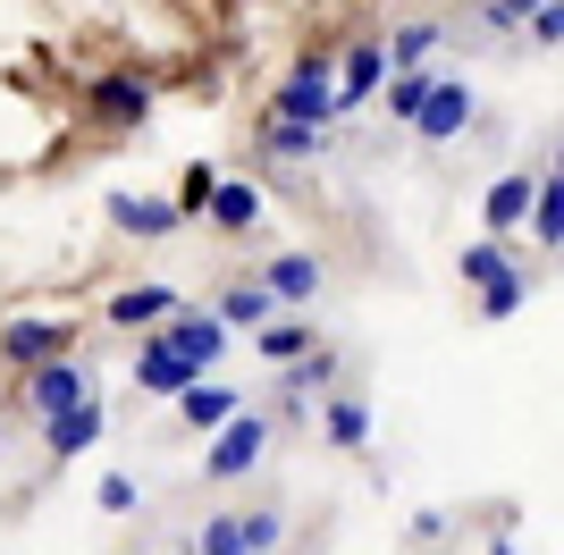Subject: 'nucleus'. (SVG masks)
I'll return each instance as SVG.
<instances>
[{
    "label": "nucleus",
    "mask_w": 564,
    "mask_h": 555,
    "mask_svg": "<svg viewBox=\"0 0 564 555\" xmlns=\"http://www.w3.org/2000/svg\"><path fill=\"white\" fill-rule=\"evenodd\" d=\"M270 118H295V127H321L329 135L346 118V92H337V59H295V68L270 85Z\"/></svg>",
    "instance_id": "obj_1"
},
{
    "label": "nucleus",
    "mask_w": 564,
    "mask_h": 555,
    "mask_svg": "<svg viewBox=\"0 0 564 555\" xmlns=\"http://www.w3.org/2000/svg\"><path fill=\"white\" fill-rule=\"evenodd\" d=\"M76 353V328L68 320H51V312H25V320H0V362L9 370H51V362H68Z\"/></svg>",
    "instance_id": "obj_2"
},
{
    "label": "nucleus",
    "mask_w": 564,
    "mask_h": 555,
    "mask_svg": "<svg viewBox=\"0 0 564 555\" xmlns=\"http://www.w3.org/2000/svg\"><path fill=\"white\" fill-rule=\"evenodd\" d=\"M270 438H279V421L245 404V413H236L228 429H219V438L203 446V480H245V471H253V463L270 455Z\"/></svg>",
    "instance_id": "obj_3"
},
{
    "label": "nucleus",
    "mask_w": 564,
    "mask_h": 555,
    "mask_svg": "<svg viewBox=\"0 0 564 555\" xmlns=\"http://www.w3.org/2000/svg\"><path fill=\"white\" fill-rule=\"evenodd\" d=\"M76 404H94V370H85V353H68V362H51V370L25 379V413L59 421V413H76Z\"/></svg>",
    "instance_id": "obj_4"
},
{
    "label": "nucleus",
    "mask_w": 564,
    "mask_h": 555,
    "mask_svg": "<svg viewBox=\"0 0 564 555\" xmlns=\"http://www.w3.org/2000/svg\"><path fill=\"white\" fill-rule=\"evenodd\" d=\"M177 312H186V295H177L169 278H135V286H118V295H110V328H152V337H161Z\"/></svg>",
    "instance_id": "obj_5"
},
{
    "label": "nucleus",
    "mask_w": 564,
    "mask_h": 555,
    "mask_svg": "<svg viewBox=\"0 0 564 555\" xmlns=\"http://www.w3.org/2000/svg\"><path fill=\"white\" fill-rule=\"evenodd\" d=\"M161 346H177L194 370H203V379H212V370H219V353H228V320H219L212 303H186V312H177V320L161 328Z\"/></svg>",
    "instance_id": "obj_6"
},
{
    "label": "nucleus",
    "mask_w": 564,
    "mask_h": 555,
    "mask_svg": "<svg viewBox=\"0 0 564 555\" xmlns=\"http://www.w3.org/2000/svg\"><path fill=\"white\" fill-rule=\"evenodd\" d=\"M388 43H379V34H362V43H346L337 51V92H346V110H362V101H379V92H388Z\"/></svg>",
    "instance_id": "obj_7"
},
{
    "label": "nucleus",
    "mask_w": 564,
    "mask_h": 555,
    "mask_svg": "<svg viewBox=\"0 0 564 555\" xmlns=\"http://www.w3.org/2000/svg\"><path fill=\"white\" fill-rule=\"evenodd\" d=\"M110 219L135 236V244H169L177 228H194L186 210H177V194H169V203H161V194H110Z\"/></svg>",
    "instance_id": "obj_8"
},
{
    "label": "nucleus",
    "mask_w": 564,
    "mask_h": 555,
    "mask_svg": "<svg viewBox=\"0 0 564 555\" xmlns=\"http://www.w3.org/2000/svg\"><path fill=\"white\" fill-rule=\"evenodd\" d=\"M471 118H480V92H471L464 85V76H438V92H430V110H422V127H413V135H422V143H455V135H464V127H471Z\"/></svg>",
    "instance_id": "obj_9"
},
{
    "label": "nucleus",
    "mask_w": 564,
    "mask_h": 555,
    "mask_svg": "<svg viewBox=\"0 0 564 555\" xmlns=\"http://www.w3.org/2000/svg\"><path fill=\"white\" fill-rule=\"evenodd\" d=\"M531 210H540V177H522V168H514V177H497L489 194H480V228L506 244L514 228H531Z\"/></svg>",
    "instance_id": "obj_10"
},
{
    "label": "nucleus",
    "mask_w": 564,
    "mask_h": 555,
    "mask_svg": "<svg viewBox=\"0 0 564 555\" xmlns=\"http://www.w3.org/2000/svg\"><path fill=\"white\" fill-rule=\"evenodd\" d=\"M253 278L279 295V312H304V303H321V278H329V270H321L312 253H270Z\"/></svg>",
    "instance_id": "obj_11"
},
{
    "label": "nucleus",
    "mask_w": 564,
    "mask_h": 555,
    "mask_svg": "<svg viewBox=\"0 0 564 555\" xmlns=\"http://www.w3.org/2000/svg\"><path fill=\"white\" fill-rule=\"evenodd\" d=\"M212 312L228 320V337H236V328H245V337H261V328L279 320V295H270L261 278H236V286H219V295H212Z\"/></svg>",
    "instance_id": "obj_12"
},
{
    "label": "nucleus",
    "mask_w": 564,
    "mask_h": 555,
    "mask_svg": "<svg viewBox=\"0 0 564 555\" xmlns=\"http://www.w3.org/2000/svg\"><path fill=\"white\" fill-rule=\"evenodd\" d=\"M101 429H110V404H76V413H59V421H43V446H51V463H76L85 446H101Z\"/></svg>",
    "instance_id": "obj_13"
},
{
    "label": "nucleus",
    "mask_w": 564,
    "mask_h": 555,
    "mask_svg": "<svg viewBox=\"0 0 564 555\" xmlns=\"http://www.w3.org/2000/svg\"><path fill=\"white\" fill-rule=\"evenodd\" d=\"M177 413H186V429H194V438H219V429H228V421L245 413V395H236L228 379H203V388H186V395H177Z\"/></svg>",
    "instance_id": "obj_14"
},
{
    "label": "nucleus",
    "mask_w": 564,
    "mask_h": 555,
    "mask_svg": "<svg viewBox=\"0 0 564 555\" xmlns=\"http://www.w3.org/2000/svg\"><path fill=\"white\" fill-rule=\"evenodd\" d=\"M135 388H143V395H186V388H203V370H194L177 346H161V337H152V346L135 353Z\"/></svg>",
    "instance_id": "obj_15"
},
{
    "label": "nucleus",
    "mask_w": 564,
    "mask_h": 555,
    "mask_svg": "<svg viewBox=\"0 0 564 555\" xmlns=\"http://www.w3.org/2000/svg\"><path fill=\"white\" fill-rule=\"evenodd\" d=\"M321 438H329L337 455H362V446H371V404H362V395H329V404H321Z\"/></svg>",
    "instance_id": "obj_16"
},
{
    "label": "nucleus",
    "mask_w": 564,
    "mask_h": 555,
    "mask_svg": "<svg viewBox=\"0 0 564 555\" xmlns=\"http://www.w3.org/2000/svg\"><path fill=\"white\" fill-rule=\"evenodd\" d=\"M438 76H447V68H404V76H388V92H379V110L397 118V127H422L430 92H438Z\"/></svg>",
    "instance_id": "obj_17"
},
{
    "label": "nucleus",
    "mask_w": 564,
    "mask_h": 555,
    "mask_svg": "<svg viewBox=\"0 0 564 555\" xmlns=\"http://www.w3.org/2000/svg\"><path fill=\"white\" fill-rule=\"evenodd\" d=\"M253 353H261L270 370H295V362H312V353H321V337H312L304 320H270V328L253 337Z\"/></svg>",
    "instance_id": "obj_18"
},
{
    "label": "nucleus",
    "mask_w": 564,
    "mask_h": 555,
    "mask_svg": "<svg viewBox=\"0 0 564 555\" xmlns=\"http://www.w3.org/2000/svg\"><path fill=\"white\" fill-rule=\"evenodd\" d=\"M94 110L135 127V118L152 110V76H94Z\"/></svg>",
    "instance_id": "obj_19"
},
{
    "label": "nucleus",
    "mask_w": 564,
    "mask_h": 555,
    "mask_svg": "<svg viewBox=\"0 0 564 555\" xmlns=\"http://www.w3.org/2000/svg\"><path fill=\"white\" fill-rule=\"evenodd\" d=\"M212 228L219 236H253L261 228V185L228 177V185H219V203H212Z\"/></svg>",
    "instance_id": "obj_20"
},
{
    "label": "nucleus",
    "mask_w": 564,
    "mask_h": 555,
    "mask_svg": "<svg viewBox=\"0 0 564 555\" xmlns=\"http://www.w3.org/2000/svg\"><path fill=\"white\" fill-rule=\"evenodd\" d=\"M261 152L270 161H312V152H329L321 127H295V118H261Z\"/></svg>",
    "instance_id": "obj_21"
},
{
    "label": "nucleus",
    "mask_w": 564,
    "mask_h": 555,
    "mask_svg": "<svg viewBox=\"0 0 564 555\" xmlns=\"http://www.w3.org/2000/svg\"><path fill=\"white\" fill-rule=\"evenodd\" d=\"M455 278H464V286H480V295H489L497 278H514V253H506L497 236H480V244H464V261H455Z\"/></svg>",
    "instance_id": "obj_22"
},
{
    "label": "nucleus",
    "mask_w": 564,
    "mask_h": 555,
    "mask_svg": "<svg viewBox=\"0 0 564 555\" xmlns=\"http://www.w3.org/2000/svg\"><path fill=\"white\" fill-rule=\"evenodd\" d=\"M438 34H447V25L438 18H413V25H397V43H388V68H430V51H438Z\"/></svg>",
    "instance_id": "obj_23"
},
{
    "label": "nucleus",
    "mask_w": 564,
    "mask_h": 555,
    "mask_svg": "<svg viewBox=\"0 0 564 555\" xmlns=\"http://www.w3.org/2000/svg\"><path fill=\"white\" fill-rule=\"evenodd\" d=\"M219 168L212 161H186V177H177V210H186V219H212V203H219Z\"/></svg>",
    "instance_id": "obj_24"
},
{
    "label": "nucleus",
    "mask_w": 564,
    "mask_h": 555,
    "mask_svg": "<svg viewBox=\"0 0 564 555\" xmlns=\"http://www.w3.org/2000/svg\"><path fill=\"white\" fill-rule=\"evenodd\" d=\"M531 244H547V253L564 244V185H556V177H540V210H531Z\"/></svg>",
    "instance_id": "obj_25"
},
{
    "label": "nucleus",
    "mask_w": 564,
    "mask_h": 555,
    "mask_svg": "<svg viewBox=\"0 0 564 555\" xmlns=\"http://www.w3.org/2000/svg\"><path fill=\"white\" fill-rule=\"evenodd\" d=\"M236 522H245V555H279V538H286L279 505H253V513H236Z\"/></svg>",
    "instance_id": "obj_26"
},
{
    "label": "nucleus",
    "mask_w": 564,
    "mask_h": 555,
    "mask_svg": "<svg viewBox=\"0 0 564 555\" xmlns=\"http://www.w3.org/2000/svg\"><path fill=\"white\" fill-rule=\"evenodd\" d=\"M522 303H531V270H514V278H497L489 295H480V320H514Z\"/></svg>",
    "instance_id": "obj_27"
},
{
    "label": "nucleus",
    "mask_w": 564,
    "mask_h": 555,
    "mask_svg": "<svg viewBox=\"0 0 564 555\" xmlns=\"http://www.w3.org/2000/svg\"><path fill=\"white\" fill-rule=\"evenodd\" d=\"M329 379H337V346H321V353H312V362H295V370H286V395L304 404V395H321V388H329Z\"/></svg>",
    "instance_id": "obj_28"
},
{
    "label": "nucleus",
    "mask_w": 564,
    "mask_h": 555,
    "mask_svg": "<svg viewBox=\"0 0 564 555\" xmlns=\"http://www.w3.org/2000/svg\"><path fill=\"white\" fill-rule=\"evenodd\" d=\"M194 555H245V522H236V513H212V522L194 531Z\"/></svg>",
    "instance_id": "obj_29"
},
{
    "label": "nucleus",
    "mask_w": 564,
    "mask_h": 555,
    "mask_svg": "<svg viewBox=\"0 0 564 555\" xmlns=\"http://www.w3.org/2000/svg\"><path fill=\"white\" fill-rule=\"evenodd\" d=\"M540 9L547 0H480V25H489V34H514V25H531Z\"/></svg>",
    "instance_id": "obj_30"
},
{
    "label": "nucleus",
    "mask_w": 564,
    "mask_h": 555,
    "mask_svg": "<svg viewBox=\"0 0 564 555\" xmlns=\"http://www.w3.org/2000/svg\"><path fill=\"white\" fill-rule=\"evenodd\" d=\"M94 505H101V513H135V505H143V488L127 480V471H110V480L94 488Z\"/></svg>",
    "instance_id": "obj_31"
},
{
    "label": "nucleus",
    "mask_w": 564,
    "mask_h": 555,
    "mask_svg": "<svg viewBox=\"0 0 564 555\" xmlns=\"http://www.w3.org/2000/svg\"><path fill=\"white\" fill-rule=\"evenodd\" d=\"M531 43H540V51H556V43H564V0H547L540 18H531Z\"/></svg>",
    "instance_id": "obj_32"
},
{
    "label": "nucleus",
    "mask_w": 564,
    "mask_h": 555,
    "mask_svg": "<svg viewBox=\"0 0 564 555\" xmlns=\"http://www.w3.org/2000/svg\"><path fill=\"white\" fill-rule=\"evenodd\" d=\"M489 555H522V547H514V531H497V538H489Z\"/></svg>",
    "instance_id": "obj_33"
},
{
    "label": "nucleus",
    "mask_w": 564,
    "mask_h": 555,
    "mask_svg": "<svg viewBox=\"0 0 564 555\" xmlns=\"http://www.w3.org/2000/svg\"><path fill=\"white\" fill-rule=\"evenodd\" d=\"M547 177H556V185H564V135H556V161H547Z\"/></svg>",
    "instance_id": "obj_34"
}]
</instances>
